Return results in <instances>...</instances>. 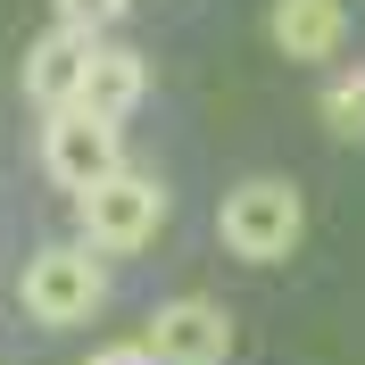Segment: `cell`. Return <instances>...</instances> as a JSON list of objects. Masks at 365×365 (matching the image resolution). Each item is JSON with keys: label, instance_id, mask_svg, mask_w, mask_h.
Instances as JSON below:
<instances>
[{"label": "cell", "instance_id": "cell-1", "mask_svg": "<svg viewBox=\"0 0 365 365\" xmlns=\"http://www.w3.org/2000/svg\"><path fill=\"white\" fill-rule=\"evenodd\" d=\"M17 299H25V316H34V324H50V332H67V324H91L100 307H108V257L91 250V241H50V250H34V257H25Z\"/></svg>", "mask_w": 365, "mask_h": 365}, {"label": "cell", "instance_id": "cell-2", "mask_svg": "<svg viewBox=\"0 0 365 365\" xmlns=\"http://www.w3.org/2000/svg\"><path fill=\"white\" fill-rule=\"evenodd\" d=\"M216 232H225V250H232V257H250V266L291 257V250H299V232H307L299 182H282V175H250V182H232L225 207H216Z\"/></svg>", "mask_w": 365, "mask_h": 365}, {"label": "cell", "instance_id": "cell-3", "mask_svg": "<svg viewBox=\"0 0 365 365\" xmlns=\"http://www.w3.org/2000/svg\"><path fill=\"white\" fill-rule=\"evenodd\" d=\"M75 216H83V241H91L100 257H133V250H150V241H158L166 191H158L150 175H133V166H125V175H108L100 191H83V200H75Z\"/></svg>", "mask_w": 365, "mask_h": 365}, {"label": "cell", "instance_id": "cell-4", "mask_svg": "<svg viewBox=\"0 0 365 365\" xmlns=\"http://www.w3.org/2000/svg\"><path fill=\"white\" fill-rule=\"evenodd\" d=\"M42 175L67 182L75 200L100 191L108 175H125V141H116V125H100V116H83V108H50V125H42Z\"/></svg>", "mask_w": 365, "mask_h": 365}, {"label": "cell", "instance_id": "cell-5", "mask_svg": "<svg viewBox=\"0 0 365 365\" xmlns=\"http://www.w3.org/2000/svg\"><path fill=\"white\" fill-rule=\"evenodd\" d=\"M141 349L158 365H225L232 357V316L216 299H166L150 316V332H141Z\"/></svg>", "mask_w": 365, "mask_h": 365}, {"label": "cell", "instance_id": "cell-6", "mask_svg": "<svg viewBox=\"0 0 365 365\" xmlns=\"http://www.w3.org/2000/svg\"><path fill=\"white\" fill-rule=\"evenodd\" d=\"M91 50H100V34H83V25H50L42 42L25 50V100H42V108H75Z\"/></svg>", "mask_w": 365, "mask_h": 365}, {"label": "cell", "instance_id": "cell-7", "mask_svg": "<svg viewBox=\"0 0 365 365\" xmlns=\"http://www.w3.org/2000/svg\"><path fill=\"white\" fill-rule=\"evenodd\" d=\"M150 100V58L125 42H100L91 50V67H83V91H75V108L100 116V125H125V116Z\"/></svg>", "mask_w": 365, "mask_h": 365}, {"label": "cell", "instance_id": "cell-8", "mask_svg": "<svg viewBox=\"0 0 365 365\" xmlns=\"http://www.w3.org/2000/svg\"><path fill=\"white\" fill-rule=\"evenodd\" d=\"M349 42V0H274V50L299 67H324Z\"/></svg>", "mask_w": 365, "mask_h": 365}, {"label": "cell", "instance_id": "cell-9", "mask_svg": "<svg viewBox=\"0 0 365 365\" xmlns=\"http://www.w3.org/2000/svg\"><path fill=\"white\" fill-rule=\"evenodd\" d=\"M324 133L365 141V67H349V75H332V83H324Z\"/></svg>", "mask_w": 365, "mask_h": 365}, {"label": "cell", "instance_id": "cell-10", "mask_svg": "<svg viewBox=\"0 0 365 365\" xmlns=\"http://www.w3.org/2000/svg\"><path fill=\"white\" fill-rule=\"evenodd\" d=\"M133 9V0H58V25H83V34H100V25H116Z\"/></svg>", "mask_w": 365, "mask_h": 365}, {"label": "cell", "instance_id": "cell-11", "mask_svg": "<svg viewBox=\"0 0 365 365\" xmlns=\"http://www.w3.org/2000/svg\"><path fill=\"white\" fill-rule=\"evenodd\" d=\"M83 365H158L141 341H116V349H100V357H83Z\"/></svg>", "mask_w": 365, "mask_h": 365}]
</instances>
